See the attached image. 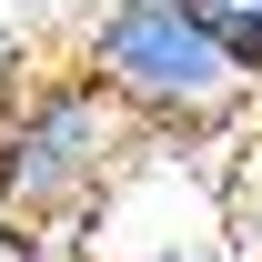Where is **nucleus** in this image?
Listing matches in <instances>:
<instances>
[{"instance_id": "f257e3e1", "label": "nucleus", "mask_w": 262, "mask_h": 262, "mask_svg": "<svg viewBox=\"0 0 262 262\" xmlns=\"http://www.w3.org/2000/svg\"><path fill=\"white\" fill-rule=\"evenodd\" d=\"M81 81H91L131 131H222L252 81L232 71V51L192 20V0H101L81 31Z\"/></svg>"}, {"instance_id": "f03ea898", "label": "nucleus", "mask_w": 262, "mask_h": 262, "mask_svg": "<svg viewBox=\"0 0 262 262\" xmlns=\"http://www.w3.org/2000/svg\"><path fill=\"white\" fill-rule=\"evenodd\" d=\"M141 131L111 111V101L81 81V71H51L0 111V212L31 232H71L91 212V192L121 171V151Z\"/></svg>"}, {"instance_id": "7ed1b4c3", "label": "nucleus", "mask_w": 262, "mask_h": 262, "mask_svg": "<svg viewBox=\"0 0 262 262\" xmlns=\"http://www.w3.org/2000/svg\"><path fill=\"white\" fill-rule=\"evenodd\" d=\"M192 20L232 51V71L262 91V0H192Z\"/></svg>"}, {"instance_id": "20e7f679", "label": "nucleus", "mask_w": 262, "mask_h": 262, "mask_svg": "<svg viewBox=\"0 0 262 262\" xmlns=\"http://www.w3.org/2000/svg\"><path fill=\"white\" fill-rule=\"evenodd\" d=\"M0 262H51V252H40L31 222H10V212H0Z\"/></svg>"}]
</instances>
